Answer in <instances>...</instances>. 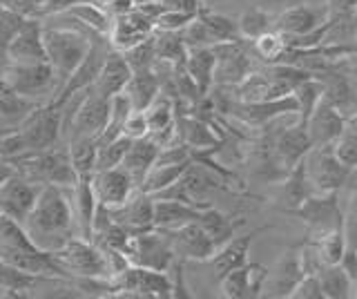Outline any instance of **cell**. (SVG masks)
<instances>
[{"label":"cell","mask_w":357,"mask_h":299,"mask_svg":"<svg viewBox=\"0 0 357 299\" xmlns=\"http://www.w3.org/2000/svg\"><path fill=\"white\" fill-rule=\"evenodd\" d=\"M70 190L72 187L43 185L31 213L22 221L31 243L45 252H56L70 239L78 237Z\"/></svg>","instance_id":"obj_1"},{"label":"cell","mask_w":357,"mask_h":299,"mask_svg":"<svg viewBox=\"0 0 357 299\" xmlns=\"http://www.w3.org/2000/svg\"><path fill=\"white\" fill-rule=\"evenodd\" d=\"M67 23H63V18L59 14L45 16L40 18L43 23V47H45V59L52 65V70L56 74V79L63 85L67 79L76 72L78 65L83 63L87 56L92 40L96 34H92L89 29H85L78 20H74L70 14H65ZM61 94V92H59Z\"/></svg>","instance_id":"obj_2"},{"label":"cell","mask_w":357,"mask_h":299,"mask_svg":"<svg viewBox=\"0 0 357 299\" xmlns=\"http://www.w3.org/2000/svg\"><path fill=\"white\" fill-rule=\"evenodd\" d=\"M0 259L40 279H65L54 254L33 246L22 224L5 215H0Z\"/></svg>","instance_id":"obj_3"},{"label":"cell","mask_w":357,"mask_h":299,"mask_svg":"<svg viewBox=\"0 0 357 299\" xmlns=\"http://www.w3.org/2000/svg\"><path fill=\"white\" fill-rule=\"evenodd\" d=\"M52 254L65 279H112L107 250L96 246L92 239L74 237Z\"/></svg>","instance_id":"obj_4"},{"label":"cell","mask_w":357,"mask_h":299,"mask_svg":"<svg viewBox=\"0 0 357 299\" xmlns=\"http://www.w3.org/2000/svg\"><path fill=\"white\" fill-rule=\"evenodd\" d=\"M0 74H3V79L7 81L11 90L36 105L54 103L61 92V83L56 79V74L47 61L5 63Z\"/></svg>","instance_id":"obj_5"},{"label":"cell","mask_w":357,"mask_h":299,"mask_svg":"<svg viewBox=\"0 0 357 299\" xmlns=\"http://www.w3.org/2000/svg\"><path fill=\"white\" fill-rule=\"evenodd\" d=\"M304 174L312 194H337L342 187L349 183L353 170H349L346 165L335 157L333 143L326 146H312L304 159Z\"/></svg>","instance_id":"obj_6"},{"label":"cell","mask_w":357,"mask_h":299,"mask_svg":"<svg viewBox=\"0 0 357 299\" xmlns=\"http://www.w3.org/2000/svg\"><path fill=\"white\" fill-rule=\"evenodd\" d=\"M123 254H126L132 266H141V268L150 270L170 273L176 266V254L172 250L170 237L159 228H150L130 235V241Z\"/></svg>","instance_id":"obj_7"},{"label":"cell","mask_w":357,"mask_h":299,"mask_svg":"<svg viewBox=\"0 0 357 299\" xmlns=\"http://www.w3.org/2000/svg\"><path fill=\"white\" fill-rule=\"evenodd\" d=\"M20 132L22 141L27 146V154L31 152H45L63 141V112L61 105H38L33 112L25 118V123L16 128Z\"/></svg>","instance_id":"obj_8"},{"label":"cell","mask_w":357,"mask_h":299,"mask_svg":"<svg viewBox=\"0 0 357 299\" xmlns=\"http://www.w3.org/2000/svg\"><path fill=\"white\" fill-rule=\"evenodd\" d=\"M112 295L128 297H172V275L161 270L141 268V266H128L116 277L109 279Z\"/></svg>","instance_id":"obj_9"},{"label":"cell","mask_w":357,"mask_h":299,"mask_svg":"<svg viewBox=\"0 0 357 299\" xmlns=\"http://www.w3.org/2000/svg\"><path fill=\"white\" fill-rule=\"evenodd\" d=\"M43 190L40 183L25 179L18 172H11L7 179L0 183V215L22 224L25 217L31 213L33 204Z\"/></svg>","instance_id":"obj_10"},{"label":"cell","mask_w":357,"mask_h":299,"mask_svg":"<svg viewBox=\"0 0 357 299\" xmlns=\"http://www.w3.org/2000/svg\"><path fill=\"white\" fill-rule=\"evenodd\" d=\"M328 18H331L328 7L295 3L284 7L277 16H273V29L279 31L284 38H297L319 29Z\"/></svg>","instance_id":"obj_11"},{"label":"cell","mask_w":357,"mask_h":299,"mask_svg":"<svg viewBox=\"0 0 357 299\" xmlns=\"http://www.w3.org/2000/svg\"><path fill=\"white\" fill-rule=\"evenodd\" d=\"M241 40L243 38L212 45V52H215V85L234 87L252 72V56Z\"/></svg>","instance_id":"obj_12"},{"label":"cell","mask_w":357,"mask_h":299,"mask_svg":"<svg viewBox=\"0 0 357 299\" xmlns=\"http://www.w3.org/2000/svg\"><path fill=\"white\" fill-rule=\"evenodd\" d=\"M107 215L116 226H121L130 235L150 230L154 228V199L152 194L137 187L123 204L107 208Z\"/></svg>","instance_id":"obj_13"},{"label":"cell","mask_w":357,"mask_h":299,"mask_svg":"<svg viewBox=\"0 0 357 299\" xmlns=\"http://www.w3.org/2000/svg\"><path fill=\"white\" fill-rule=\"evenodd\" d=\"M165 232V230H163ZM172 243V250L176 259L183 261H210L212 254L217 252V243L210 239L208 232L201 228L199 221H190V224L167 232Z\"/></svg>","instance_id":"obj_14"},{"label":"cell","mask_w":357,"mask_h":299,"mask_svg":"<svg viewBox=\"0 0 357 299\" xmlns=\"http://www.w3.org/2000/svg\"><path fill=\"white\" fill-rule=\"evenodd\" d=\"M152 31H154V18H150L148 14H143L141 9L134 7L128 14L114 16L112 29L107 34V43L112 49L126 52L137 45V43L150 38Z\"/></svg>","instance_id":"obj_15"},{"label":"cell","mask_w":357,"mask_h":299,"mask_svg":"<svg viewBox=\"0 0 357 299\" xmlns=\"http://www.w3.org/2000/svg\"><path fill=\"white\" fill-rule=\"evenodd\" d=\"M89 179H92V190L96 194V201L105 208H114L123 204L139 187L130 176V172L126 168H121V165L107 170H96L89 174Z\"/></svg>","instance_id":"obj_16"},{"label":"cell","mask_w":357,"mask_h":299,"mask_svg":"<svg viewBox=\"0 0 357 299\" xmlns=\"http://www.w3.org/2000/svg\"><path fill=\"white\" fill-rule=\"evenodd\" d=\"M47 61L43 47V23L40 18H25L5 47V63H33Z\"/></svg>","instance_id":"obj_17"},{"label":"cell","mask_w":357,"mask_h":299,"mask_svg":"<svg viewBox=\"0 0 357 299\" xmlns=\"http://www.w3.org/2000/svg\"><path fill=\"white\" fill-rule=\"evenodd\" d=\"M297 98L290 94L284 98H275V101H259V103H241L232 101L230 114L237 116L245 125H266L271 121L286 116V114H297Z\"/></svg>","instance_id":"obj_18"},{"label":"cell","mask_w":357,"mask_h":299,"mask_svg":"<svg viewBox=\"0 0 357 299\" xmlns=\"http://www.w3.org/2000/svg\"><path fill=\"white\" fill-rule=\"evenodd\" d=\"M295 215L306 221L310 232L342 228V208L337 204V194H310L295 210Z\"/></svg>","instance_id":"obj_19"},{"label":"cell","mask_w":357,"mask_h":299,"mask_svg":"<svg viewBox=\"0 0 357 299\" xmlns=\"http://www.w3.org/2000/svg\"><path fill=\"white\" fill-rule=\"evenodd\" d=\"M312 148L306 125H301L299 121L293 125H286L273 141V159L279 168L290 172L295 165L304 159V154Z\"/></svg>","instance_id":"obj_20"},{"label":"cell","mask_w":357,"mask_h":299,"mask_svg":"<svg viewBox=\"0 0 357 299\" xmlns=\"http://www.w3.org/2000/svg\"><path fill=\"white\" fill-rule=\"evenodd\" d=\"M268 277V268L261 263H243L221 277V295L228 299L259 297Z\"/></svg>","instance_id":"obj_21"},{"label":"cell","mask_w":357,"mask_h":299,"mask_svg":"<svg viewBox=\"0 0 357 299\" xmlns=\"http://www.w3.org/2000/svg\"><path fill=\"white\" fill-rule=\"evenodd\" d=\"M346 128V118L340 109H335L326 98H319V103L310 112L306 121V130L312 146H326L337 139Z\"/></svg>","instance_id":"obj_22"},{"label":"cell","mask_w":357,"mask_h":299,"mask_svg":"<svg viewBox=\"0 0 357 299\" xmlns=\"http://www.w3.org/2000/svg\"><path fill=\"white\" fill-rule=\"evenodd\" d=\"M306 273H304V266H301L299 252L297 250L286 252L284 257L279 259L277 268L273 273L268 270L261 295H268V297H288L290 293H293V288L297 286V282Z\"/></svg>","instance_id":"obj_23"},{"label":"cell","mask_w":357,"mask_h":299,"mask_svg":"<svg viewBox=\"0 0 357 299\" xmlns=\"http://www.w3.org/2000/svg\"><path fill=\"white\" fill-rule=\"evenodd\" d=\"M70 199H72V210H74L78 237L92 239V221H94V213H96L98 201H96V194L92 190V179H89V174L78 176L74 187L70 190Z\"/></svg>","instance_id":"obj_24"},{"label":"cell","mask_w":357,"mask_h":299,"mask_svg":"<svg viewBox=\"0 0 357 299\" xmlns=\"http://www.w3.org/2000/svg\"><path fill=\"white\" fill-rule=\"evenodd\" d=\"M130 76H132V70L126 63V59H123V54L116 49H109L103 65H100V72L96 76V81L92 83V87L100 96L109 98V96H114V94L126 90Z\"/></svg>","instance_id":"obj_25"},{"label":"cell","mask_w":357,"mask_h":299,"mask_svg":"<svg viewBox=\"0 0 357 299\" xmlns=\"http://www.w3.org/2000/svg\"><path fill=\"white\" fill-rule=\"evenodd\" d=\"M154 199V228L159 230H176L190 221H197L199 213L204 208H195L190 204L176 201V199H163V197H152Z\"/></svg>","instance_id":"obj_26"},{"label":"cell","mask_w":357,"mask_h":299,"mask_svg":"<svg viewBox=\"0 0 357 299\" xmlns=\"http://www.w3.org/2000/svg\"><path fill=\"white\" fill-rule=\"evenodd\" d=\"M252 239H255V232L243 235V237H230L223 246L217 248V252L210 257V263L219 279L226 273H230L234 268H241L243 263H248V252L252 246Z\"/></svg>","instance_id":"obj_27"},{"label":"cell","mask_w":357,"mask_h":299,"mask_svg":"<svg viewBox=\"0 0 357 299\" xmlns=\"http://www.w3.org/2000/svg\"><path fill=\"white\" fill-rule=\"evenodd\" d=\"M159 150H161V146L150 135L143 137V139L132 141L128 152H126V157H123V161H121V168H126L130 172V176L134 179V183L141 185L143 176L148 174L150 168L154 165Z\"/></svg>","instance_id":"obj_28"},{"label":"cell","mask_w":357,"mask_h":299,"mask_svg":"<svg viewBox=\"0 0 357 299\" xmlns=\"http://www.w3.org/2000/svg\"><path fill=\"white\" fill-rule=\"evenodd\" d=\"M183 68L190 79L195 81L197 90L208 96L210 87L215 85V52L212 47H188Z\"/></svg>","instance_id":"obj_29"},{"label":"cell","mask_w":357,"mask_h":299,"mask_svg":"<svg viewBox=\"0 0 357 299\" xmlns=\"http://www.w3.org/2000/svg\"><path fill=\"white\" fill-rule=\"evenodd\" d=\"M176 130L190 150H212L219 146V137L215 135V130L208 125V121L199 116L176 118Z\"/></svg>","instance_id":"obj_30"},{"label":"cell","mask_w":357,"mask_h":299,"mask_svg":"<svg viewBox=\"0 0 357 299\" xmlns=\"http://www.w3.org/2000/svg\"><path fill=\"white\" fill-rule=\"evenodd\" d=\"M65 14H70L85 29L92 31V34L105 36V38H107L109 29H112V20H114V16H112L103 5L94 3V0H83V3H76V5H72L70 9H67Z\"/></svg>","instance_id":"obj_31"},{"label":"cell","mask_w":357,"mask_h":299,"mask_svg":"<svg viewBox=\"0 0 357 299\" xmlns=\"http://www.w3.org/2000/svg\"><path fill=\"white\" fill-rule=\"evenodd\" d=\"M123 94L130 98L134 109H145L161 94V81H159V76L154 74V70L132 72Z\"/></svg>","instance_id":"obj_32"},{"label":"cell","mask_w":357,"mask_h":299,"mask_svg":"<svg viewBox=\"0 0 357 299\" xmlns=\"http://www.w3.org/2000/svg\"><path fill=\"white\" fill-rule=\"evenodd\" d=\"M317 279L321 286L324 299H349L353 297V279L340 263L321 266L317 270Z\"/></svg>","instance_id":"obj_33"},{"label":"cell","mask_w":357,"mask_h":299,"mask_svg":"<svg viewBox=\"0 0 357 299\" xmlns=\"http://www.w3.org/2000/svg\"><path fill=\"white\" fill-rule=\"evenodd\" d=\"M65 150L67 157H70L72 168L76 174H92L96 168V152H98V141L96 139H87V137H78L65 141Z\"/></svg>","instance_id":"obj_34"},{"label":"cell","mask_w":357,"mask_h":299,"mask_svg":"<svg viewBox=\"0 0 357 299\" xmlns=\"http://www.w3.org/2000/svg\"><path fill=\"white\" fill-rule=\"evenodd\" d=\"M190 163V161H188ZM188 163H156L150 168V172L143 176L141 181V190L148 194H159L161 190H165L167 185H172L178 176L183 174V170L188 168Z\"/></svg>","instance_id":"obj_35"},{"label":"cell","mask_w":357,"mask_h":299,"mask_svg":"<svg viewBox=\"0 0 357 299\" xmlns=\"http://www.w3.org/2000/svg\"><path fill=\"white\" fill-rule=\"evenodd\" d=\"M286 176H288V179H286V185H284V190H282V206L286 210H290V213H295V210L301 204H304L312 192H310V187H308L306 174H304V165H301V161Z\"/></svg>","instance_id":"obj_36"},{"label":"cell","mask_w":357,"mask_h":299,"mask_svg":"<svg viewBox=\"0 0 357 299\" xmlns=\"http://www.w3.org/2000/svg\"><path fill=\"white\" fill-rule=\"evenodd\" d=\"M197 221L201 224V228L210 235V239L217 243V248L223 246L230 237H234V224L230 221V217L219 213V210L212 208V206H206L204 210H201Z\"/></svg>","instance_id":"obj_37"},{"label":"cell","mask_w":357,"mask_h":299,"mask_svg":"<svg viewBox=\"0 0 357 299\" xmlns=\"http://www.w3.org/2000/svg\"><path fill=\"white\" fill-rule=\"evenodd\" d=\"M154 49H156V61H163V63H170L176 65L185 59V43L181 38V31H161V29H154Z\"/></svg>","instance_id":"obj_38"},{"label":"cell","mask_w":357,"mask_h":299,"mask_svg":"<svg viewBox=\"0 0 357 299\" xmlns=\"http://www.w3.org/2000/svg\"><path fill=\"white\" fill-rule=\"evenodd\" d=\"M40 282H47V279L27 275L0 259V291H5L9 295H29V291H33L36 284Z\"/></svg>","instance_id":"obj_39"},{"label":"cell","mask_w":357,"mask_h":299,"mask_svg":"<svg viewBox=\"0 0 357 299\" xmlns=\"http://www.w3.org/2000/svg\"><path fill=\"white\" fill-rule=\"evenodd\" d=\"M174 112H176V105L172 101V96H167V94L161 92L148 107H145V116H148L150 132H161V130L176 125V114Z\"/></svg>","instance_id":"obj_40"},{"label":"cell","mask_w":357,"mask_h":299,"mask_svg":"<svg viewBox=\"0 0 357 299\" xmlns=\"http://www.w3.org/2000/svg\"><path fill=\"white\" fill-rule=\"evenodd\" d=\"M237 27H239V36L241 38L255 40L257 36H261L264 31L273 29V16L268 14L264 7L255 5L250 9H245V12L239 16Z\"/></svg>","instance_id":"obj_41"},{"label":"cell","mask_w":357,"mask_h":299,"mask_svg":"<svg viewBox=\"0 0 357 299\" xmlns=\"http://www.w3.org/2000/svg\"><path fill=\"white\" fill-rule=\"evenodd\" d=\"M252 43V54L257 59H261L266 65H271V63H277L279 59H282V54L286 52V40L284 36L279 34V31L275 29H268L264 31L261 36H257Z\"/></svg>","instance_id":"obj_42"},{"label":"cell","mask_w":357,"mask_h":299,"mask_svg":"<svg viewBox=\"0 0 357 299\" xmlns=\"http://www.w3.org/2000/svg\"><path fill=\"white\" fill-rule=\"evenodd\" d=\"M130 139L128 137H116V139H109V141H103L98 143V152H96V170H107V168H116L121 165L123 157H126V152L130 148Z\"/></svg>","instance_id":"obj_43"},{"label":"cell","mask_w":357,"mask_h":299,"mask_svg":"<svg viewBox=\"0 0 357 299\" xmlns=\"http://www.w3.org/2000/svg\"><path fill=\"white\" fill-rule=\"evenodd\" d=\"M154 34V31H152ZM126 63L130 65L132 72H145V70H152L154 63H156V49H154V38H145L141 43H137L134 47L121 52Z\"/></svg>","instance_id":"obj_44"},{"label":"cell","mask_w":357,"mask_h":299,"mask_svg":"<svg viewBox=\"0 0 357 299\" xmlns=\"http://www.w3.org/2000/svg\"><path fill=\"white\" fill-rule=\"evenodd\" d=\"M333 152L349 170H357V130L344 128V132L333 141Z\"/></svg>","instance_id":"obj_45"},{"label":"cell","mask_w":357,"mask_h":299,"mask_svg":"<svg viewBox=\"0 0 357 299\" xmlns=\"http://www.w3.org/2000/svg\"><path fill=\"white\" fill-rule=\"evenodd\" d=\"M121 135L128 137L130 141H137L150 135V125H148V116H145V109H130V114L123 121Z\"/></svg>","instance_id":"obj_46"},{"label":"cell","mask_w":357,"mask_h":299,"mask_svg":"<svg viewBox=\"0 0 357 299\" xmlns=\"http://www.w3.org/2000/svg\"><path fill=\"white\" fill-rule=\"evenodd\" d=\"M22 23H25V18H22L20 14H16V12H11L5 3H0V52H3V54H5L7 43L20 29Z\"/></svg>","instance_id":"obj_47"},{"label":"cell","mask_w":357,"mask_h":299,"mask_svg":"<svg viewBox=\"0 0 357 299\" xmlns=\"http://www.w3.org/2000/svg\"><path fill=\"white\" fill-rule=\"evenodd\" d=\"M342 230L349 248H357V190L351 194L346 213H342Z\"/></svg>","instance_id":"obj_48"},{"label":"cell","mask_w":357,"mask_h":299,"mask_svg":"<svg viewBox=\"0 0 357 299\" xmlns=\"http://www.w3.org/2000/svg\"><path fill=\"white\" fill-rule=\"evenodd\" d=\"M192 18H195L192 14H183V12H172V9H163V12L154 18V29H161V31H181Z\"/></svg>","instance_id":"obj_49"},{"label":"cell","mask_w":357,"mask_h":299,"mask_svg":"<svg viewBox=\"0 0 357 299\" xmlns=\"http://www.w3.org/2000/svg\"><path fill=\"white\" fill-rule=\"evenodd\" d=\"M290 299H324L321 297V286L317 279V273H306L297 286L293 288V293L288 295Z\"/></svg>","instance_id":"obj_50"},{"label":"cell","mask_w":357,"mask_h":299,"mask_svg":"<svg viewBox=\"0 0 357 299\" xmlns=\"http://www.w3.org/2000/svg\"><path fill=\"white\" fill-rule=\"evenodd\" d=\"M0 3H5L11 12L20 14L22 18H38L40 9L47 0H0Z\"/></svg>","instance_id":"obj_51"},{"label":"cell","mask_w":357,"mask_h":299,"mask_svg":"<svg viewBox=\"0 0 357 299\" xmlns=\"http://www.w3.org/2000/svg\"><path fill=\"white\" fill-rule=\"evenodd\" d=\"M163 9H172V12H183V14H192L197 16L199 9L204 7L201 0H159Z\"/></svg>","instance_id":"obj_52"},{"label":"cell","mask_w":357,"mask_h":299,"mask_svg":"<svg viewBox=\"0 0 357 299\" xmlns=\"http://www.w3.org/2000/svg\"><path fill=\"white\" fill-rule=\"evenodd\" d=\"M112 16H121V14H128L134 9V0H112V3L105 7Z\"/></svg>","instance_id":"obj_53"},{"label":"cell","mask_w":357,"mask_h":299,"mask_svg":"<svg viewBox=\"0 0 357 299\" xmlns=\"http://www.w3.org/2000/svg\"><path fill=\"white\" fill-rule=\"evenodd\" d=\"M297 3V0H259V7H264L266 9V12H268V5H271V7H288V5H295Z\"/></svg>","instance_id":"obj_54"},{"label":"cell","mask_w":357,"mask_h":299,"mask_svg":"<svg viewBox=\"0 0 357 299\" xmlns=\"http://www.w3.org/2000/svg\"><path fill=\"white\" fill-rule=\"evenodd\" d=\"M11 172H14V168H11V163L5 161V159H0V183H3Z\"/></svg>","instance_id":"obj_55"},{"label":"cell","mask_w":357,"mask_h":299,"mask_svg":"<svg viewBox=\"0 0 357 299\" xmlns=\"http://www.w3.org/2000/svg\"><path fill=\"white\" fill-rule=\"evenodd\" d=\"M219 3H223V0H201V5L204 7H212V5H219Z\"/></svg>","instance_id":"obj_56"},{"label":"cell","mask_w":357,"mask_h":299,"mask_svg":"<svg viewBox=\"0 0 357 299\" xmlns=\"http://www.w3.org/2000/svg\"><path fill=\"white\" fill-rule=\"evenodd\" d=\"M7 132H11L5 123H3V121H0V137H3V135H7Z\"/></svg>","instance_id":"obj_57"},{"label":"cell","mask_w":357,"mask_h":299,"mask_svg":"<svg viewBox=\"0 0 357 299\" xmlns=\"http://www.w3.org/2000/svg\"><path fill=\"white\" fill-rule=\"evenodd\" d=\"M145 3H152V0H134V7H139V5H145Z\"/></svg>","instance_id":"obj_58"},{"label":"cell","mask_w":357,"mask_h":299,"mask_svg":"<svg viewBox=\"0 0 357 299\" xmlns=\"http://www.w3.org/2000/svg\"><path fill=\"white\" fill-rule=\"evenodd\" d=\"M353 297H357V279H355V284H353Z\"/></svg>","instance_id":"obj_59"},{"label":"cell","mask_w":357,"mask_h":299,"mask_svg":"<svg viewBox=\"0 0 357 299\" xmlns=\"http://www.w3.org/2000/svg\"><path fill=\"white\" fill-rule=\"evenodd\" d=\"M156 3H159V0H156Z\"/></svg>","instance_id":"obj_60"}]
</instances>
